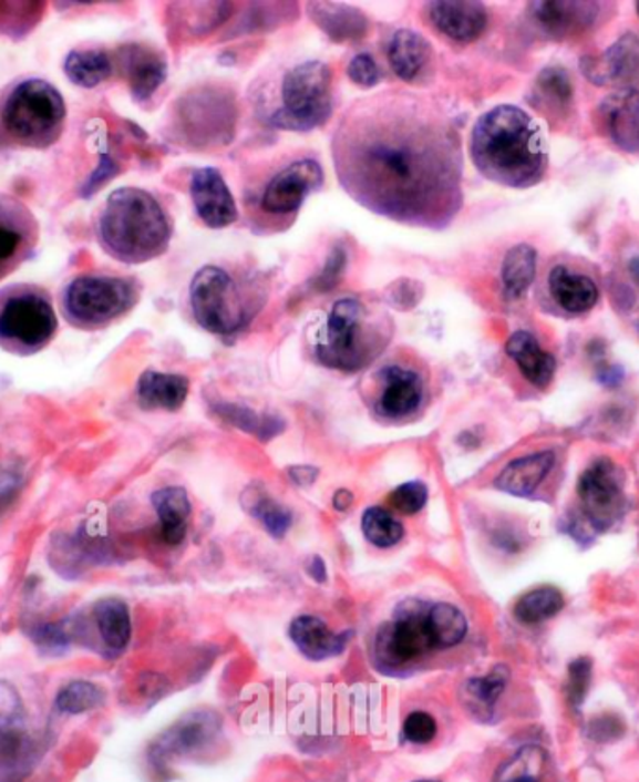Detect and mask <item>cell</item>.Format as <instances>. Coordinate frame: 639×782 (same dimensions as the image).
Segmentation results:
<instances>
[{
    "label": "cell",
    "instance_id": "1",
    "mask_svg": "<svg viewBox=\"0 0 639 782\" xmlns=\"http://www.w3.org/2000/svg\"><path fill=\"white\" fill-rule=\"evenodd\" d=\"M333 162L348 195L378 216L437 230L461 210V138L423 97L355 103L333 135Z\"/></svg>",
    "mask_w": 639,
    "mask_h": 782
},
{
    "label": "cell",
    "instance_id": "2",
    "mask_svg": "<svg viewBox=\"0 0 639 782\" xmlns=\"http://www.w3.org/2000/svg\"><path fill=\"white\" fill-rule=\"evenodd\" d=\"M470 154L484 178L516 189L537 186L548 167L540 127L516 105H499L478 119Z\"/></svg>",
    "mask_w": 639,
    "mask_h": 782
},
{
    "label": "cell",
    "instance_id": "3",
    "mask_svg": "<svg viewBox=\"0 0 639 782\" xmlns=\"http://www.w3.org/2000/svg\"><path fill=\"white\" fill-rule=\"evenodd\" d=\"M173 236L162 205L138 187H120L109 195L97 219V238L113 259L141 265L167 251Z\"/></svg>",
    "mask_w": 639,
    "mask_h": 782
},
{
    "label": "cell",
    "instance_id": "4",
    "mask_svg": "<svg viewBox=\"0 0 639 782\" xmlns=\"http://www.w3.org/2000/svg\"><path fill=\"white\" fill-rule=\"evenodd\" d=\"M0 121L10 137L30 148H48L62 135L66 122L64 97L43 79L13 86L0 107Z\"/></svg>",
    "mask_w": 639,
    "mask_h": 782
},
{
    "label": "cell",
    "instance_id": "5",
    "mask_svg": "<svg viewBox=\"0 0 639 782\" xmlns=\"http://www.w3.org/2000/svg\"><path fill=\"white\" fill-rule=\"evenodd\" d=\"M389 333H382L369 320L367 309L355 298H342L334 303L326 325V338L317 347V358L326 368L359 371L382 352Z\"/></svg>",
    "mask_w": 639,
    "mask_h": 782
},
{
    "label": "cell",
    "instance_id": "6",
    "mask_svg": "<svg viewBox=\"0 0 639 782\" xmlns=\"http://www.w3.org/2000/svg\"><path fill=\"white\" fill-rule=\"evenodd\" d=\"M440 650L432 627L431 603L406 599L394 608L393 620L383 624L374 640V662L383 675H406L410 665Z\"/></svg>",
    "mask_w": 639,
    "mask_h": 782
},
{
    "label": "cell",
    "instance_id": "7",
    "mask_svg": "<svg viewBox=\"0 0 639 782\" xmlns=\"http://www.w3.org/2000/svg\"><path fill=\"white\" fill-rule=\"evenodd\" d=\"M333 111V78L328 64L301 62L282 79L281 107L269 122L288 132H309L322 126Z\"/></svg>",
    "mask_w": 639,
    "mask_h": 782
},
{
    "label": "cell",
    "instance_id": "8",
    "mask_svg": "<svg viewBox=\"0 0 639 782\" xmlns=\"http://www.w3.org/2000/svg\"><path fill=\"white\" fill-rule=\"evenodd\" d=\"M59 319L49 296L37 287H10L0 295V344L37 352L54 338Z\"/></svg>",
    "mask_w": 639,
    "mask_h": 782
},
{
    "label": "cell",
    "instance_id": "9",
    "mask_svg": "<svg viewBox=\"0 0 639 782\" xmlns=\"http://www.w3.org/2000/svg\"><path fill=\"white\" fill-rule=\"evenodd\" d=\"M137 289L130 279L113 276H81L68 285L64 311L75 325L100 328L132 309Z\"/></svg>",
    "mask_w": 639,
    "mask_h": 782
},
{
    "label": "cell",
    "instance_id": "10",
    "mask_svg": "<svg viewBox=\"0 0 639 782\" xmlns=\"http://www.w3.org/2000/svg\"><path fill=\"white\" fill-rule=\"evenodd\" d=\"M193 315L204 330L216 336H233L246 325V303L238 285L219 266H204L192 281Z\"/></svg>",
    "mask_w": 639,
    "mask_h": 782
},
{
    "label": "cell",
    "instance_id": "11",
    "mask_svg": "<svg viewBox=\"0 0 639 782\" xmlns=\"http://www.w3.org/2000/svg\"><path fill=\"white\" fill-rule=\"evenodd\" d=\"M576 493L581 513L597 532L614 528L627 513L625 474L611 459L592 461L578 477Z\"/></svg>",
    "mask_w": 639,
    "mask_h": 782
},
{
    "label": "cell",
    "instance_id": "12",
    "mask_svg": "<svg viewBox=\"0 0 639 782\" xmlns=\"http://www.w3.org/2000/svg\"><path fill=\"white\" fill-rule=\"evenodd\" d=\"M38 235L34 214L12 195L0 193V279L34 254Z\"/></svg>",
    "mask_w": 639,
    "mask_h": 782
},
{
    "label": "cell",
    "instance_id": "13",
    "mask_svg": "<svg viewBox=\"0 0 639 782\" xmlns=\"http://www.w3.org/2000/svg\"><path fill=\"white\" fill-rule=\"evenodd\" d=\"M219 734L221 717L217 716L216 711H193L154 741L150 759L154 764L165 765L168 760L203 751L212 745Z\"/></svg>",
    "mask_w": 639,
    "mask_h": 782
},
{
    "label": "cell",
    "instance_id": "14",
    "mask_svg": "<svg viewBox=\"0 0 639 782\" xmlns=\"http://www.w3.org/2000/svg\"><path fill=\"white\" fill-rule=\"evenodd\" d=\"M322 167L315 160H298L268 182L260 206L274 216H290L301 208L309 193L322 186Z\"/></svg>",
    "mask_w": 639,
    "mask_h": 782
},
{
    "label": "cell",
    "instance_id": "15",
    "mask_svg": "<svg viewBox=\"0 0 639 782\" xmlns=\"http://www.w3.org/2000/svg\"><path fill=\"white\" fill-rule=\"evenodd\" d=\"M189 189L198 217L209 229H225L238 219V206L219 171L214 167L195 171Z\"/></svg>",
    "mask_w": 639,
    "mask_h": 782
},
{
    "label": "cell",
    "instance_id": "16",
    "mask_svg": "<svg viewBox=\"0 0 639 782\" xmlns=\"http://www.w3.org/2000/svg\"><path fill=\"white\" fill-rule=\"evenodd\" d=\"M584 73L597 85H621L630 89L639 79V37L627 32L597 59L584 61Z\"/></svg>",
    "mask_w": 639,
    "mask_h": 782
},
{
    "label": "cell",
    "instance_id": "17",
    "mask_svg": "<svg viewBox=\"0 0 639 782\" xmlns=\"http://www.w3.org/2000/svg\"><path fill=\"white\" fill-rule=\"evenodd\" d=\"M600 13L598 2H532L529 16L548 38L563 40L587 31Z\"/></svg>",
    "mask_w": 639,
    "mask_h": 782
},
{
    "label": "cell",
    "instance_id": "18",
    "mask_svg": "<svg viewBox=\"0 0 639 782\" xmlns=\"http://www.w3.org/2000/svg\"><path fill=\"white\" fill-rule=\"evenodd\" d=\"M118 66L137 102L152 97L167 78V62L162 53L138 43L120 48Z\"/></svg>",
    "mask_w": 639,
    "mask_h": 782
},
{
    "label": "cell",
    "instance_id": "19",
    "mask_svg": "<svg viewBox=\"0 0 639 782\" xmlns=\"http://www.w3.org/2000/svg\"><path fill=\"white\" fill-rule=\"evenodd\" d=\"M608 137L621 151L639 152V91L621 89L604 100L598 109Z\"/></svg>",
    "mask_w": 639,
    "mask_h": 782
},
{
    "label": "cell",
    "instance_id": "20",
    "mask_svg": "<svg viewBox=\"0 0 639 782\" xmlns=\"http://www.w3.org/2000/svg\"><path fill=\"white\" fill-rule=\"evenodd\" d=\"M383 390L377 409L383 418H406L421 407L424 398L423 379L412 369L389 366L380 373Z\"/></svg>",
    "mask_w": 639,
    "mask_h": 782
},
{
    "label": "cell",
    "instance_id": "21",
    "mask_svg": "<svg viewBox=\"0 0 639 782\" xmlns=\"http://www.w3.org/2000/svg\"><path fill=\"white\" fill-rule=\"evenodd\" d=\"M429 18L454 42L477 40L488 24V12L481 2H431Z\"/></svg>",
    "mask_w": 639,
    "mask_h": 782
},
{
    "label": "cell",
    "instance_id": "22",
    "mask_svg": "<svg viewBox=\"0 0 639 782\" xmlns=\"http://www.w3.org/2000/svg\"><path fill=\"white\" fill-rule=\"evenodd\" d=\"M288 635L298 650L311 661L341 656L352 640V631L333 632L318 616H299L290 624Z\"/></svg>",
    "mask_w": 639,
    "mask_h": 782
},
{
    "label": "cell",
    "instance_id": "23",
    "mask_svg": "<svg viewBox=\"0 0 639 782\" xmlns=\"http://www.w3.org/2000/svg\"><path fill=\"white\" fill-rule=\"evenodd\" d=\"M505 352L513 358L524 379L538 390L550 385L556 374V358L540 347L529 331H514L505 344Z\"/></svg>",
    "mask_w": 639,
    "mask_h": 782
},
{
    "label": "cell",
    "instance_id": "24",
    "mask_svg": "<svg viewBox=\"0 0 639 782\" xmlns=\"http://www.w3.org/2000/svg\"><path fill=\"white\" fill-rule=\"evenodd\" d=\"M554 464H556L554 452H538L526 457L514 459L496 477V487L503 493L527 498L548 477Z\"/></svg>",
    "mask_w": 639,
    "mask_h": 782
},
{
    "label": "cell",
    "instance_id": "25",
    "mask_svg": "<svg viewBox=\"0 0 639 782\" xmlns=\"http://www.w3.org/2000/svg\"><path fill=\"white\" fill-rule=\"evenodd\" d=\"M548 289L557 306L568 313L580 315L597 306L598 287L591 277L573 271L567 266L552 268Z\"/></svg>",
    "mask_w": 639,
    "mask_h": 782
},
{
    "label": "cell",
    "instance_id": "26",
    "mask_svg": "<svg viewBox=\"0 0 639 782\" xmlns=\"http://www.w3.org/2000/svg\"><path fill=\"white\" fill-rule=\"evenodd\" d=\"M309 13L312 21L334 42L359 40L369 31V19L361 10L331 2H311Z\"/></svg>",
    "mask_w": 639,
    "mask_h": 782
},
{
    "label": "cell",
    "instance_id": "27",
    "mask_svg": "<svg viewBox=\"0 0 639 782\" xmlns=\"http://www.w3.org/2000/svg\"><path fill=\"white\" fill-rule=\"evenodd\" d=\"M432 48L426 38L410 29L393 32L388 43V61L404 81H413L431 62Z\"/></svg>",
    "mask_w": 639,
    "mask_h": 782
},
{
    "label": "cell",
    "instance_id": "28",
    "mask_svg": "<svg viewBox=\"0 0 639 782\" xmlns=\"http://www.w3.org/2000/svg\"><path fill=\"white\" fill-rule=\"evenodd\" d=\"M189 380L182 374L146 371L137 384L138 403L144 409L178 410L186 403Z\"/></svg>",
    "mask_w": 639,
    "mask_h": 782
},
{
    "label": "cell",
    "instance_id": "29",
    "mask_svg": "<svg viewBox=\"0 0 639 782\" xmlns=\"http://www.w3.org/2000/svg\"><path fill=\"white\" fill-rule=\"evenodd\" d=\"M92 613L105 648L113 656L126 650L132 640V616L126 603L116 597H107L97 601Z\"/></svg>",
    "mask_w": 639,
    "mask_h": 782
},
{
    "label": "cell",
    "instance_id": "30",
    "mask_svg": "<svg viewBox=\"0 0 639 782\" xmlns=\"http://www.w3.org/2000/svg\"><path fill=\"white\" fill-rule=\"evenodd\" d=\"M152 504L156 507L157 517L162 523V536L168 545H179L187 534V518L192 513V504L187 498L186 488L165 487L152 494Z\"/></svg>",
    "mask_w": 639,
    "mask_h": 782
},
{
    "label": "cell",
    "instance_id": "31",
    "mask_svg": "<svg viewBox=\"0 0 639 782\" xmlns=\"http://www.w3.org/2000/svg\"><path fill=\"white\" fill-rule=\"evenodd\" d=\"M537 274V251L529 244H516L508 249L502 265L505 296L511 300L522 298L532 287Z\"/></svg>",
    "mask_w": 639,
    "mask_h": 782
},
{
    "label": "cell",
    "instance_id": "32",
    "mask_svg": "<svg viewBox=\"0 0 639 782\" xmlns=\"http://www.w3.org/2000/svg\"><path fill=\"white\" fill-rule=\"evenodd\" d=\"M64 72L75 85L94 89L113 75V61L102 49H78L68 54Z\"/></svg>",
    "mask_w": 639,
    "mask_h": 782
},
{
    "label": "cell",
    "instance_id": "33",
    "mask_svg": "<svg viewBox=\"0 0 639 782\" xmlns=\"http://www.w3.org/2000/svg\"><path fill=\"white\" fill-rule=\"evenodd\" d=\"M550 757L543 747L526 745L502 764L492 782H546Z\"/></svg>",
    "mask_w": 639,
    "mask_h": 782
},
{
    "label": "cell",
    "instance_id": "34",
    "mask_svg": "<svg viewBox=\"0 0 639 782\" xmlns=\"http://www.w3.org/2000/svg\"><path fill=\"white\" fill-rule=\"evenodd\" d=\"M573 83L568 73L559 66L544 68L535 81V97L538 107L554 116L567 115L573 105Z\"/></svg>",
    "mask_w": 639,
    "mask_h": 782
},
{
    "label": "cell",
    "instance_id": "35",
    "mask_svg": "<svg viewBox=\"0 0 639 782\" xmlns=\"http://www.w3.org/2000/svg\"><path fill=\"white\" fill-rule=\"evenodd\" d=\"M563 607H565V597L561 591L554 586H543V588L527 591L518 599V603L514 605V616L522 624L535 626V624H543V621L557 616L561 613Z\"/></svg>",
    "mask_w": 639,
    "mask_h": 782
},
{
    "label": "cell",
    "instance_id": "36",
    "mask_svg": "<svg viewBox=\"0 0 639 782\" xmlns=\"http://www.w3.org/2000/svg\"><path fill=\"white\" fill-rule=\"evenodd\" d=\"M244 506L252 517H257L264 524V528L269 536L281 539L287 536L288 528L292 524V515L285 507L279 506L274 500L260 491L258 487L247 488L244 493Z\"/></svg>",
    "mask_w": 639,
    "mask_h": 782
},
{
    "label": "cell",
    "instance_id": "37",
    "mask_svg": "<svg viewBox=\"0 0 639 782\" xmlns=\"http://www.w3.org/2000/svg\"><path fill=\"white\" fill-rule=\"evenodd\" d=\"M508 678H511L508 667L496 665L488 675L467 681V697L472 698L473 704L477 706L478 713L483 719H491L497 700L507 687Z\"/></svg>",
    "mask_w": 639,
    "mask_h": 782
},
{
    "label": "cell",
    "instance_id": "38",
    "mask_svg": "<svg viewBox=\"0 0 639 782\" xmlns=\"http://www.w3.org/2000/svg\"><path fill=\"white\" fill-rule=\"evenodd\" d=\"M431 620L440 650L461 645L467 635V620L461 608L449 603H431Z\"/></svg>",
    "mask_w": 639,
    "mask_h": 782
},
{
    "label": "cell",
    "instance_id": "39",
    "mask_svg": "<svg viewBox=\"0 0 639 782\" xmlns=\"http://www.w3.org/2000/svg\"><path fill=\"white\" fill-rule=\"evenodd\" d=\"M216 410L217 414L225 418L227 422L233 423L241 431L257 434L262 440L276 436L285 428V423L276 415H257L252 410L244 409V407H238V404H217Z\"/></svg>",
    "mask_w": 639,
    "mask_h": 782
},
{
    "label": "cell",
    "instance_id": "40",
    "mask_svg": "<svg viewBox=\"0 0 639 782\" xmlns=\"http://www.w3.org/2000/svg\"><path fill=\"white\" fill-rule=\"evenodd\" d=\"M361 528L367 542L380 548L394 547L404 536V526L382 507H369L361 518Z\"/></svg>",
    "mask_w": 639,
    "mask_h": 782
},
{
    "label": "cell",
    "instance_id": "41",
    "mask_svg": "<svg viewBox=\"0 0 639 782\" xmlns=\"http://www.w3.org/2000/svg\"><path fill=\"white\" fill-rule=\"evenodd\" d=\"M103 700L105 694L100 687L90 681H72L56 694L54 706L62 713L79 716L84 711L96 710L97 706L103 704Z\"/></svg>",
    "mask_w": 639,
    "mask_h": 782
},
{
    "label": "cell",
    "instance_id": "42",
    "mask_svg": "<svg viewBox=\"0 0 639 782\" xmlns=\"http://www.w3.org/2000/svg\"><path fill=\"white\" fill-rule=\"evenodd\" d=\"M592 662L589 657L574 659L568 665L567 686H565V697L573 710H578L586 700L589 687H591Z\"/></svg>",
    "mask_w": 639,
    "mask_h": 782
},
{
    "label": "cell",
    "instance_id": "43",
    "mask_svg": "<svg viewBox=\"0 0 639 782\" xmlns=\"http://www.w3.org/2000/svg\"><path fill=\"white\" fill-rule=\"evenodd\" d=\"M32 637L43 651L59 654V651L66 650L75 637V632H73L72 624L68 620L51 621V624L38 627L37 631L32 632Z\"/></svg>",
    "mask_w": 639,
    "mask_h": 782
},
{
    "label": "cell",
    "instance_id": "44",
    "mask_svg": "<svg viewBox=\"0 0 639 782\" xmlns=\"http://www.w3.org/2000/svg\"><path fill=\"white\" fill-rule=\"evenodd\" d=\"M426 498H429V491L424 483L408 482L389 494V504L402 515H415L423 510Z\"/></svg>",
    "mask_w": 639,
    "mask_h": 782
},
{
    "label": "cell",
    "instance_id": "45",
    "mask_svg": "<svg viewBox=\"0 0 639 782\" xmlns=\"http://www.w3.org/2000/svg\"><path fill=\"white\" fill-rule=\"evenodd\" d=\"M23 702L16 687L10 686L8 681H0V732H16V727L23 721Z\"/></svg>",
    "mask_w": 639,
    "mask_h": 782
},
{
    "label": "cell",
    "instance_id": "46",
    "mask_svg": "<svg viewBox=\"0 0 639 782\" xmlns=\"http://www.w3.org/2000/svg\"><path fill=\"white\" fill-rule=\"evenodd\" d=\"M437 734L436 719L426 713V711H413L406 717L404 727H402V738L415 743V745H424L431 743Z\"/></svg>",
    "mask_w": 639,
    "mask_h": 782
},
{
    "label": "cell",
    "instance_id": "47",
    "mask_svg": "<svg viewBox=\"0 0 639 782\" xmlns=\"http://www.w3.org/2000/svg\"><path fill=\"white\" fill-rule=\"evenodd\" d=\"M348 254L344 246H334L331 249V254L328 255V260H326V266L323 270L320 271V276L312 279V290L315 292H328V290L333 289L334 285L339 284V279L342 277V271L347 268Z\"/></svg>",
    "mask_w": 639,
    "mask_h": 782
},
{
    "label": "cell",
    "instance_id": "48",
    "mask_svg": "<svg viewBox=\"0 0 639 782\" xmlns=\"http://www.w3.org/2000/svg\"><path fill=\"white\" fill-rule=\"evenodd\" d=\"M348 78L363 89L377 86L380 83V70H378L377 61L372 59L371 54H355L348 64Z\"/></svg>",
    "mask_w": 639,
    "mask_h": 782
},
{
    "label": "cell",
    "instance_id": "49",
    "mask_svg": "<svg viewBox=\"0 0 639 782\" xmlns=\"http://www.w3.org/2000/svg\"><path fill=\"white\" fill-rule=\"evenodd\" d=\"M116 173H118L116 163L109 157V154H102L96 171L90 175L89 181L84 182L81 195H83V197H92V195H94L100 187L105 186V182L111 181Z\"/></svg>",
    "mask_w": 639,
    "mask_h": 782
},
{
    "label": "cell",
    "instance_id": "50",
    "mask_svg": "<svg viewBox=\"0 0 639 782\" xmlns=\"http://www.w3.org/2000/svg\"><path fill=\"white\" fill-rule=\"evenodd\" d=\"M625 732L621 719L616 716L597 717L589 727V735L595 741H611L621 738Z\"/></svg>",
    "mask_w": 639,
    "mask_h": 782
},
{
    "label": "cell",
    "instance_id": "51",
    "mask_svg": "<svg viewBox=\"0 0 639 782\" xmlns=\"http://www.w3.org/2000/svg\"><path fill=\"white\" fill-rule=\"evenodd\" d=\"M421 295H423V287L412 279H401L399 284H394V289H391L393 306L401 309L415 306L421 300Z\"/></svg>",
    "mask_w": 639,
    "mask_h": 782
},
{
    "label": "cell",
    "instance_id": "52",
    "mask_svg": "<svg viewBox=\"0 0 639 782\" xmlns=\"http://www.w3.org/2000/svg\"><path fill=\"white\" fill-rule=\"evenodd\" d=\"M21 485H23V477H21L18 470H0V512L12 504V500L18 496Z\"/></svg>",
    "mask_w": 639,
    "mask_h": 782
},
{
    "label": "cell",
    "instance_id": "53",
    "mask_svg": "<svg viewBox=\"0 0 639 782\" xmlns=\"http://www.w3.org/2000/svg\"><path fill=\"white\" fill-rule=\"evenodd\" d=\"M318 474H320V472H318V469H315V466H292V469L288 470V476L292 477L293 483L299 485V487H309V485H312Z\"/></svg>",
    "mask_w": 639,
    "mask_h": 782
},
{
    "label": "cell",
    "instance_id": "54",
    "mask_svg": "<svg viewBox=\"0 0 639 782\" xmlns=\"http://www.w3.org/2000/svg\"><path fill=\"white\" fill-rule=\"evenodd\" d=\"M309 575H311L317 583H326V578H328V572H326V564H323L322 558H318V556H312L311 564H309Z\"/></svg>",
    "mask_w": 639,
    "mask_h": 782
},
{
    "label": "cell",
    "instance_id": "55",
    "mask_svg": "<svg viewBox=\"0 0 639 782\" xmlns=\"http://www.w3.org/2000/svg\"><path fill=\"white\" fill-rule=\"evenodd\" d=\"M352 502L353 494L350 493V491H347V488H341V491H337V493H334V510H339V512H347L348 507L352 506Z\"/></svg>",
    "mask_w": 639,
    "mask_h": 782
},
{
    "label": "cell",
    "instance_id": "56",
    "mask_svg": "<svg viewBox=\"0 0 639 782\" xmlns=\"http://www.w3.org/2000/svg\"><path fill=\"white\" fill-rule=\"evenodd\" d=\"M628 271H630V276L639 284V257H633V259L628 263Z\"/></svg>",
    "mask_w": 639,
    "mask_h": 782
},
{
    "label": "cell",
    "instance_id": "57",
    "mask_svg": "<svg viewBox=\"0 0 639 782\" xmlns=\"http://www.w3.org/2000/svg\"><path fill=\"white\" fill-rule=\"evenodd\" d=\"M413 782H440V781H413Z\"/></svg>",
    "mask_w": 639,
    "mask_h": 782
},
{
    "label": "cell",
    "instance_id": "58",
    "mask_svg": "<svg viewBox=\"0 0 639 782\" xmlns=\"http://www.w3.org/2000/svg\"><path fill=\"white\" fill-rule=\"evenodd\" d=\"M636 8H638V16H639V2H638V7H636Z\"/></svg>",
    "mask_w": 639,
    "mask_h": 782
}]
</instances>
